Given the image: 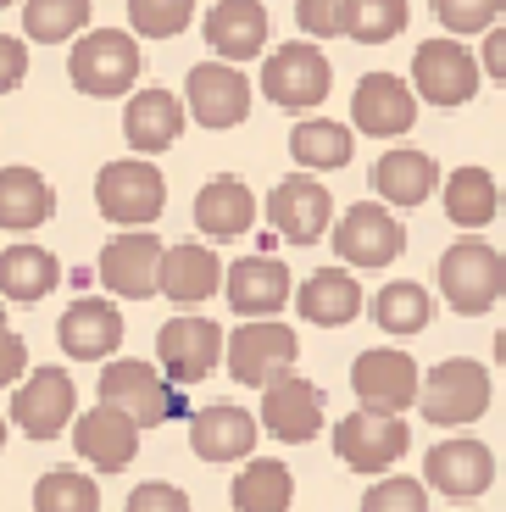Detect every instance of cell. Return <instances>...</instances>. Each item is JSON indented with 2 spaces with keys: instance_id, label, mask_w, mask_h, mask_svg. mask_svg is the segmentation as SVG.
I'll list each match as a JSON object with an SVG mask.
<instances>
[{
  "instance_id": "6da1fadb",
  "label": "cell",
  "mask_w": 506,
  "mask_h": 512,
  "mask_svg": "<svg viewBox=\"0 0 506 512\" xmlns=\"http://www.w3.org/2000/svg\"><path fill=\"white\" fill-rule=\"evenodd\" d=\"M67 78H73L78 95L117 101L140 78V39L123 34V28H84L73 39V56H67Z\"/></svg>"
},
{
  "instance_id": "7a4b0ae2",
  "label": "cell",
  "mask_w": 506,
  "mask_h": 512,
  "mask_svg": "<svg viewBox=\"0 0 506 512\" xmlns=\"http://www.w3.org/2000/svg\"><path fill=\"white\" fill-rule=\"evenodd\" d=\"M495 401V379L484 362L473 357H445L434 362L429 373H423V390H418V407L429 423H440V429H468V423H479L484 412H490Z\"/></svg>"
},
{
  "instance_id": "3957f363",
  "label": "cell",
  "mask_w": 506,
  "mask_h": 512,
  "mask_svg": "<svg viewBox=\"0 0 506 512\" xmlns=\"http://www.w3.org/2000/svg\"><path fill=\"white\" fill-rule=\"evenodd\" d=\"M440 295L462 318H479L506 295V256L490 240H456L440 251Z\"/></svg>"
},
{
  "instance_id": "277c9868",
  "label": "cell",
  "mask_w": 506,
  "mask_h": 512,
  "mask_svg": "<svg viewBox=\"0 0 506 512\" xmlns=\"http://www.w3.org/2000/svg\"><path fill=\"white\" fill-rule=\"evenodd\" d=\"M95 206H101L106 223H123V229H151L167 206V179L151 156H123V162H106L95 173Z\"/></svg>"
},
{
  "instance_id": "5b68a950",
  "label": "cell",
  "mask_w": 506,
  "mask_h": 512,
  "mask_svg": "<svg viewBox=\"0 0 506 512\" xmlns=\"http://www.w3.org/2000/svg\"><path fill=\"white\" fill-rule=\"evenodd\" d=\"M101 401L140 423V429H162L167 418H184V396L156 362L140 357H112L101 368Z\"/></svg>"
},
{
  "instance_id": "8992f818",
  "label": "cell",
  "mask_w": 506,
  "mask_h": 512,
  "mask_svg": "<svg viewBox=\"0 0 506 512\" xmlns=\"http://www.w3.org/2000/svg\"><path fill=\"white\" fill-rule=\"evenodd\" d=\"M334 90V62L317 51L312 39H290L262 62V95L284 112L306 117L312 106H323Z\"/></svg>"
},
{
  "instance_id": "52a82bcc",
  "label": "cell",
  "mask_w": 506,
  "mask_h": 512,
  "mask_svg": "<svg viewBox=\"0 0 506 512\" xmlns=\"http://www.w3.org/2000/svg\"><path fill=\"white\" fill-rule=\"evenodd\" d=\"M223 357H228V373H234V384L267 390L273 379L295 373L301 340H295V329H290V323H279V318H245L240 329L228 334Z\"/></svg>"
},
{
  "instance_id": "ba28073f",
  "label": "cell",
  "mask_w": 506,
  "mask_h": 512,
  "mask_svg": "<svg viewBox=\"0 0 506 512\" xmlns=\"http://www.w3.org/2000/svg\"><path fill=\"white\" fill-rule=\"evenodd\" d=\"M406 451H412V429H406V418H395V412L356 407L334 423V457H340L345 468H356V474L384 479Z\"/></svg>"
},
{
  "instance_id": "9c48e42d",
  "label": "cell",
  "mask_w": 506,
  "mask_h": 512,
  "mask_svg": "<svg viewBox=\"0 0 506 512\" xmlns=\"http://www.w3.org/2000/svg\"><path fill=\"white\" fill-rule=\"evenodd\" d=\"M479 56L462 45V39H423L418 56H412V90L423 95L429 106H445V112H456V106H468L473 95H479Z\"/></svg>"
},
{
  "instance_id": "30bf717a",
  "label": "cell",
  "mask_w": 506,
  "mask_h": 512,
  "mask_svg": "<svg viewBox=\"0 0 506 512\" xmlns=\"http://www.w3.org/2000/svg\"><path fill=\"white\" fill-rule=\"evenodd\" d=\"M334 256L345 268H390L395 256L406 251V229L395 223V212L384 201H356L345 206L329 229Z\"/></svg>"
},
{
  "instance_id": "8fae6325",
  "label": "cell",
  "mask_w": 506,
  "mask_h": 512,
  "mask_svg": "<svg viewBox=\"0 0 506 512\" xmlns=\"http://www.w3.org/2000/svg\"><path fill=\"white\" fill-rule=\"evenodd\" d=\"M162 256L167 245L151 229H123L117 240H106L95 273L117 301H151V295H162Z\"/></svg>"
},
{
  "instance_id": "7c38bea8",
  "label": "cell",
  "mask_w": 506,
  "mask_h": 512,
  "mask_svg": "<svg viewBox=\"0 0 506 512\" xmlns=\"http://www.w3.org/2000/svg\"><path fill=\"white\" fill-rule=\"evenodd\" d=\"M184 112L201 128H240L251 117V78L234 62H201L184 78Z\"/></svg>"
},
{
  "instance_id": "4fadbf2b",
  "label": "cell",
  "mask_w": 506,
  "mask_h": 512,
  "mask_svg": "<svg viewBox=\"0 0 506 512\" xmlns=\"http://www.w3.org/2000/svg\"><path fill=\"white\" fill-rule=\"evenodd\" d=\"M351 390H356V401H362V407L395 412V418H401L406 407H418L423 373H418V362L406 357V351L373 346V351H362V357L351 362Z\"/></svg>"
},
{
  "instance_id": "5bb4252c",
  "label": "cell",
  "mask_w": 506,
  "mask_h": 512,
  "mask_svg": "<svg viewBox=\"0 0 506 512\" xmlns=\"http://www.w3.org/2000/svg\"><path fill=\"white\" fill-rule=\"evenodd\" d=\"M267 223L290 245H317L334 229V195L312 179V173H290L267 195Z\"/></svg>"
},
{
  "instance_id": "9a60e30c",
  "label": "cell",
  "mask_w": 506,
  "mask_h": 512,
  "mask_svg": "<svg viewBox=\"0 0 506 512\" xmlns=\"http://www.w3.org/2000/svg\"><path fill=\"white\" fill-rule=\"evenodd\" d=\"M78 418V384L62 368H34L12 396V423L28 440H56Z\"/></svg>"
},
{
  "instance_id": "2e32d148",
  "label": "cell",
  "mask_w": 506,
  "mask_h": 512,
  "mask_svg": "<svg viewBox=\"0 0 506 512\" xmlns=\"http://www.w3.org/2000/svg\"><path fill=\"white\" fill-rule=\"evenodd\" d=\"M223 329L212 318H167L162 334H156V368L167 373L173 384H201L206 373L223 362Z\"/></svg>"
},
{
  "instance_id": "e0dca14e",
  "label": "cell",
  "mask_w": 506,
  "mask_h": 512,
  "mask_svg": "<svg viewBox=\"0 0 506 512\" xmlns=\"http://www.w3.org/2000/svg\"><path fill=\"white\" fill-rule=\"evenodd\" d=\"M351 123L367 140H401L418 123V90L401 84L395 73H367L351 90Z\"/></svg>"
},
{
  "instance_id": "ac0fdd59",
  "label": "cell",
  "mask_w": 506,
  "mask_h": 512,
  "mask_svg": "<svg viewBox=\"0 0 506 512\" xmlns=\"http://www.w3.org/2000/svg\"><path fill=\"white\" fill-rule=\"evenodd\" d=\"M423 485L440 490V496H451V501L484 496V490L495 485L490 446H484V440H473V435H456V440L429 446V457H423Z\"/></svg>"
},
{
  "instance_id": "d6986e66",
  "label": "cell",
  "mask_w": 506,
  "mask_h": 512,
  "mask_svg": "<svg viewBox=\"0 0 506 512\" xmlns=\"http://www.w3.org/2000/svg\"><path fill=\"white\" fill-rule=\"evenodd\" d=\"M256 423L284 446H306V440L323 435V390L301 373H284L262 390V418Z\"/></svg>"
},
{
  "instance_id": "ffe728a7",
  "label": "cell",
  "mask_w": 506,
  "mask_h": 512,
  "mask_svg": "<svg viewBox=\"0 0 506 512\" xmlns=\"http://www.w3.org/2000/svg\"><path fill=\"white\" fill-rule=\"evenodd\" d=\"M73 451L89 468H101V474H123L128 462L140 457V423L101 401V407L73 418Z\"/></svg>"
},
{
  "instance_id": "44dd1931",
  "label": "cell",
  "mask_w": 506,
  "mask_h": 512,
  "mask_svg": "<svg viewBox=\"0 0 506 512\" xmlns=\"http://www.w3.org/2000/svg\"><path fill=\"white\" fill-rule=\"evenodd\" d=\"M56 346L73 362L117 357V346H123V312H117V301H106V295H78L73 307L62 312V323H56Z\"/></svg>"
},
{
  "instance_id": "7402d4cb",
  "label": "cell",
  "mask_w": 506,
  "mask_h": 512,
  "mask_svg": "<svg viewBox=\"0 0 506 512\" xmlns=\"http://www.w3.org/2000/svg\"><path fill=\"white\" fill-rule=\"evenodd\" d=\"M223 295L240 318H273V312H284V301L295 295V279L279 256L256 251V256H240V262L223 273Z\"/></svg>"
},
{
  "instance_id": "603a6c76",
  "label": "cell",
  "mask_w": 506,
  "mask_h": 512,
  "mask_svg": "<svg viewBox=\"0 0 506 512\" xmlns=\"http://www.w3.org/2000/svg\"><path fill=\"white\" fill-rule=\"evenodd\" d=\"M267 28H273V17H267L262 0H217L201 34L217 62H256L267 51Z\"/></svg>"
},
{
  "instance_id": "cb8c5ba5",
  "label": "cell",
  "mask_w": 506,
  "mask_h": 512,
  "mask_svg": "<svg viewBox=\"0 0 506 512\" xmlns=\"http://www.w3.org/2000/svg\"><path fill=\"white\" fill-rule=\"evenodd\" d=\"M256 429H262V423H256L245 407L212 401V407H201L190 418V446H195L201 462H245L256 451Z\"/></svg>"
},
{
  "instance_id": "d4e9b609",
  "label": "cell",
  "mask_w": 506,
  "mask_h": 512,
  "mask_svg": "<svg viewBox=\"0 0 506 512\" xmlns=\"http://www.w3.org/2000/svg\"><path fill=\"white\" fill-rule=\"evenodd\" d=\"M184 101H178L173 90H134L123 106V140L128 151L140 156H156L167 151V145H178V134H184Z\"/></svg>"
},
{
  "instance_id": "484cf974",
  "label": "cell",
  "mask_w": 506,
  "mask_h": 512,
  "mask_svg": "<svg viewBox=\"0 0 506 512\" xmlns=\"http://www.w3.org/2000/svg\"><path fill=\"white\" fill-rule=\"evenodd\" d=\"M223 262H217L212 245H167L162 256V295L173 301V307H201V301H212L217 290H223Z\"/></svg>"
},
{
  "instance_id": "4316f807",
  "label": "cell",
  "mask_w": 506,
  "mask_h": 512,
  "mask_svg": "<svg viewBox=\"0 0 506 512\" xmlns=\"http://www.w3.org/2000/svg\"><path fill=\"white\" fill-rule=\"evenodd\" d=\"M251 223H256V195L245 179L217 173V179L201 184V195H195V229L206 240H240V234H251Z\"/></svg>"
},
{
  "instance_id": "83f0119b",
  "label": "cell",
  "mask_w": 506,
  "mask_h": 512,
  "mask_svg": "<svg viewBox=\"0 0 506 512\" xmlns=\"http://www.w3.org/2000/svg\"><path fill=\"white\" fill-rule=\"evenodd\" d=\"M440 190V162H434L429 151H384L379 162H373V195H379L384 206H423L429 195Z\"/></svg>"
},
{
  "instance_id": "f1b7e54d",
  "label": "cell",
  "mask_w": 506,
  "mask_h": 512,
  "mask_svg": "<svg viewBox=\"0 0 506 512\" xmlns=\"http://www.w3.org/2000/svg\"><path fill=\"white\" fill-rule=\"evenodd\" d=\"M56 212V190L39 167H0V229L34 234Z\"/></svg>"
},
{
  "instance_id": "f546056e",
  "label": "cell",
  "mask_w": 506,
  "mask_h": 512,
  "mask_svg": "<svg viewBox=\"0 0 506 512\" xmlns=\"http://www.w3.org/2000/svg\"><path fill=\"white\" fill-rule=\"evenodd\" d=\"M56 284H62V262H56L45 245L17 240V245H6V251H0V295H6V301L34 307V301H45Z\"/></svg>"
},
{
  "instance_id": "4dcf8cb0",
  "label": "cell",
  "mask_w": 506,
  "mask_h": 512,
  "mask_svg": "<svg viewBox=\"0 0 506 512\" xmlns=\"http://www.w3.org/2000/svg\"><path fill=\"white\" fill-rule=\"evenodd\" d=\"M295 307H301V318L317 323V329H340V323H351L356 312H362V284L345 268H317L312 279L295 290Z\"/></svg>"
},
{
  "instance_id": "1f68e13d",
  "label": "cell",
  "mask_w": 506,
  "mask_h": 512,
  "mask_svg": "<svg viewBox=\"0 0 506 512\" xmlns=\"http://www.w3.org/2000/svg\"><path fill=\"white\" fill-rule=\"evenodd\" d=\"M234 512H290L295 501V474L279 457H245L240 479L228 485Z\"/></svg>"
},
{
  "instance_id": "d6a6232c",
  "label": "cell",
  "mask_w": 506,
  "mask_h": 512,
  "mask_svg": "<svg viewBox=\"0 0 506 512\" xmlns=\"http://www.w3.org/2000/svg\"><path fill=\"white\" fill-rule=\"evenodd\" d=\"M495 212H501V184L490 179V167H456V173H445V218L456 223V229H484V223H495Z\"/></svg>"
},
{
  "instance_id": "836d02e7",
  "label": "cell",
  "mask_w": 506,
  "mask_h": 512,
  "mask_svg": "<svg viewBox=\"0 0 506 512\" xmlns=\"http://www.w3.org/2000/svg\"><path fill=\"white\" fill-rule=\"evenodd\" d=\"M356 151L351 128L334 123V117H301V123L290 128V156L301 162V173H334V167H345Z\"/></svg>"
},
{
  "instance_id": "e575fe53",
  "label": "cell",
  "mask_w": 506,
  "mask_h": 512,
  "mask_svg": "<svg viewBox=\"0 0 506 512\" xmlns=\"http://www.w3.org/2000/svg\"><path fill=\"white\" fill-rule=\"evenodd\" d=\"M429 318H434V295L412 279H395L373 295V323H379L384 334H423Z\"/></svg>"
},
{
  "instance_id": "d590c367",
  "label": "cell",
  "mask_w": 506,
  "mask_h": 512,
  "mask_svg": "<svg viewBox=\"0 0 506 512\" xmlns=\"http://www.w3.org/2000/svg\"><path fill=\"white\" fill-rule=\"evenodd\" d=\"M89 28V0H23V39L62 45Z\"/></svg>"
},
{
  "instance_id": "8d00e7d4",
  "label": "cell",
  "mask_w": 506,
  "mask_h": 512,
  "mask_svg": "<svg viewBox=\"0 0 506 512\" xmlns=\"http://www.w3.org/2000/svg\"><path fill=\"white\" fill-rule=\"evenodd\" d=\"M34 512H101V490L78 468H51L34 485Z\"/></svg>"
},
{
  "instance_id": "74e56055",
  "label": "cell",
  "mask_w": 506,
  "mask_h": 512,
  "mask_svg": "<svg viewBox=\"0 0 506 512\" xmlns=\"http://www.w3.org/2000/svg\"><path fill=\"white\" fill-rule=\"evenodd\" d=\"M406 28V0H345V39L356 45H390Z\"/></svg>"
},
{
  "instance_id": "f35d334b",
  "label": "cell",
  "mask_w": 506,
  "mask_h": 512,
  "mask_svg": "<svg viewBox=\"0 0 506 512\" xmlns=\"http://www.w3.org/2000/svg\"><path fill=\"white\" fill-rule=\"evenodd\" d=\"M128 23L140 39H178L195 23V0H128Z\"/></svg>"
},
{
  "instance_id": "ab89813d",
  "label": "cell",
  "mask_w": 506,
  "mask_h": 512,
  "mask_svg": "<svg viewBox=\"0 0 506 512\" xmlns=\"http://www.w3.org/2000/svg\"><path fill=\"white\" fill-rule=\"evenodd\" d=\"M429 6L451 34H490L495 17H506V0H429Z\"/></svg>"
},
{
  "instance_id": "60d3db41",
  "label": "cell",
  "mask_w": 506,
  "mask_h": 512,
  "mask_svg": "<svg viewBox=\"0 0 506 512\" xmlns=\"http://www.w3.org/2000/svg\"><path fill=\"white\" fill-rule=\"evenodd\" d=\"M362 512H429V485H418L406 474H384L362 496Z\"/></svg>"
},
{
  "instance_id": "b9f144b4",
  "label": "cell",
  "mask_w": 506,
  "mask_h": 512,
  "mask_svg": "<svg viewBox=\"0 0 506 512\" xmlns=\"http://www.w3.org/2000/svg\"><path fill=\"white\" fill-rule=\"evenodd\" d=\"M295 23H301L306 39L345 34V0H295Z\"/></svg>"
},
{
  "instance_id": "7bdbcfd3",
  "label": "cell",
  "mask_w": 506,
  "mask_h": 512,
  "mask_svg": "<svg viewBox=\"0 0 506 512\" xmlns=\"http://www.w3.org/2000/svg\"><path fill=\"white\" fill-rule=\"evenodd\" d=\"M123 512H195L190 496L178 485H167V479H145V485L128 490V507Z\"/></svg>"
},
{
  "instance_id": "ee69618b",
  "label": "cell",
  "mask_w": 506,
  "mask_h": 512,
  "mask_svg": "<svg viewBox=\"0 0 506 512\" xmlns=\"http://www.w3.org/2000/svg\"><path fill=\"white\" fill-rule=\"evenodd\" d=\"M23 78H28V39L0 34V95H12Z\"/></svg>"
},
{
  "instance_id": "f6af8a7d",
  "label": "cell",
  "mask_w": 506,
  "mask_h": 512,
  "mask_svg": "<svg viewBox=\"0 0 506 512\" xmlns=\"http://www.w3.org/2000/svg\"><path fill=\"white\" fill-rule=\"evenodd\" d=\"M28 368V346H23V334L12 329H0V390L6 384H17V373Z\"/></svg>"
},
{
  "instance_id": "bcb514c9",
  "label": "cell",
  "mask_w": 506,
  "mask_h": 512,
  "mask_svg": "<svg viewBox=\"0 0 506 512\" xmlns=\"http://www.w3.org/2000/svg\"><path fill=\"white\" fill-rule=\"evenodd\" d=\"M479 67L495 78V84H506V23H495L490 34H484V51H479Z\"/></svg>"
},
{
  "instance_id": "7dc6e473",
  "label": "cell",
  "mask_w": 506,
  "mask_h": 512,
  "mask_svg": "<svg viewBox=\"0 0 506 512\" xmlns=\"http://www.w3.org/2000/svg\"><path fill=\"white\" fill-rule=\"evenodd\" d=\"M495 362H501V373H506V329L495 334Z\"/></svg>"
},
{
  "instance_id": "c3c4849f",
  "label": "cell",
  "mask_w": 506,
  "mask_h": 512,
  "mask_svg": "<svg viewBox=\"0 0 506 512\" xmlns=\"http://www.w3.org/2000/svg\"><path fill=\"white\" fill-rule=\"evenodd\" d=\"M0 329H6V295H0Z\"/></svg>"
},
{
  "instance_id": "681fc988",
  "label": "cell",
  "mask_w": 506,
  "mask_h": 512,
  "mask_svg": "<svg viewBox=\"0 0 506 512\" xmlns=\"http://www.w3.org/2000/svg\"><path fill=\"white\" fill-rule=\"evenodd\" d=\"M0 446H6V418H0Z\"/></svg>"
},
{
  "instance_id": "f907efd6",
  "label": "cell",
  "mask_w": 506,
  "mask_h": 512,
  "mask_svg": "<svg viewBox=\"0 0 506 512\" xmlns=\"http://www.w3.org/2000/svg\"><path fill=\"white\" fill-rule=\"evenodd\" d=\"M6 6H17V0H0V12H6Z\"/></svg>"
}]
</instances>
